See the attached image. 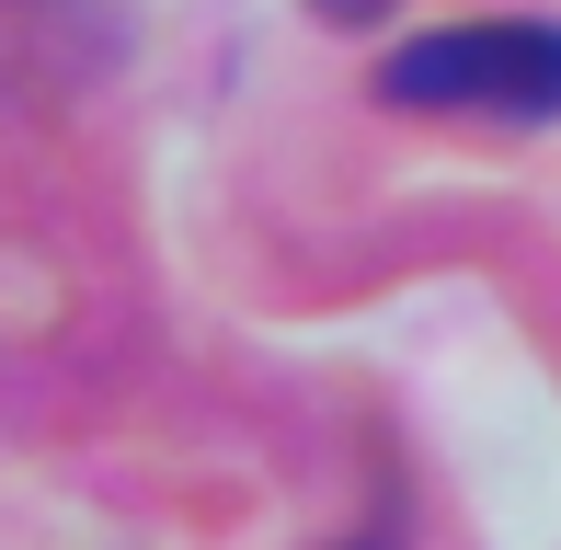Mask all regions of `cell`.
Masks as SVG:
<instances>
[{"mask_svg": "<svg viewBox=\"0 0 561 550\" xmlns=\"http://www.w3.org/2000/svg\"><path fill=\"white\" fill-rule=\"evenodd\" d=\"M378 104L539 127V115H561V23H447V35H413L378 58Z\"/></svg>", "mask_w": 561, "mask_h": 550, "instance_id": "obj_1", "label": "cell"}]
</instances>
